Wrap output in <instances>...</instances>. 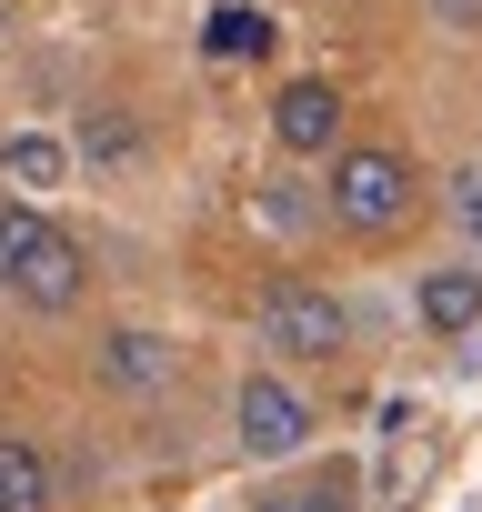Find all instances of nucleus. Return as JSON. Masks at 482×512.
<instances>
[{"label":"nucleus","instance_id":"f257e3e1","mask_svg":"<svg viewBox=\"0 0 482 512\" xmlns=\"http://www.w3.org/2000/svg\"><path fill=\"white\" fill-rule=\"evenodd\" d=\"M0 292H11L21 312H81V292H91V251H81L51 211L0 201Z\"/></svg>","mask_w":482,"mask_h":512},{"label":"nucleus","instance_id":"f03ea898","mask_svg":"<svg viewBox=\"0 0 482 512\" xmlns=\"http://www.w3.org/2000/svg\"><path fill=\"white\" fill-rule=\"evenodd\" d=\"M412 161L392 151V141H352L342 161H332V221L342 231H362V241H392L402 221H412Z\"/></svg>","mask_w":482,"mask_h":512},{"label":"nucleus","instance_id":"7ed1b4c3","mask_svg":"<svg viewBox=\"0 0 482 512\" xmlns=\"http://www.w3.org/2000/svg\"><path fill=\"white\" fill-rule=\"evenodd\" d=\"M252 322H262V352H282V362H332V352L352 342V312H342L322 282H302V272L262 282Z\"/></svg>","mask_w":482,"mask_h":512},{"label":"nucleus","instance_id":"20e7f679","mask_svg":"<svg viewBox=\"0 0 482 512\" xmlns=\"http://www.w3.org/2000/svg\"><path fill=\"white\" fill-rule=\"evenodd\" d=\"M231 422H241V452L252 462H282V452H302L312 442V402L282 382V372H252L231 392Z\"/></svg>","mask_w":482,"mask_h":512},{"label":"nucleus","instance_id":"39448f33","mask_svg":"<svg viewBox=\"0 0 482 512\" xmlns=\"http://www.w3.org/2000/svg\"><path fill=\"white\" fill-rule=\"evenodd\" d=\"M101 382L111 392H131V402H151V392H171V372H181V352L161 342V332H141V322H121V332H101Z\"/></svg>","mask_w":482,"mask_h":512},{"label":"nucleus","instance_id":"423d86ee","mask_svg":"<svg viewBox=\"0 0 482 512\" xmlns=\"http://www.w3.org/2000/svg\"><path fill=\"white\" fill-rule=\"evenodd\" d=\"M272 141H282L292 161L332 151V141H342V91H332V81H292V91L272 101Z\"/></svg>","mask_w":482,"mask_h":512},{"label":"nucleus","instance_id":"0eeeda50","mask_svg":"<svg viewBox=\"0 0 482 512\" xmlns=\"http://www.w3.org/2000/svg\"><path fill=\"white\" fill-rule=\"evenodd\" d=\"M412 312H422V332H472L482 322V262H442V272H422L412 282Z\"/></svg>","mask_w":482,"mask_h":512},{"label":"nucleus","instance_id":"6e6552de","mask_svg":"<svg viewBox=\"0 0 482 512\" xmlns=\"http://www.w3.org/2000/svg\"><path fill=\"white\" fill-rule=\"evenodd\" d=\"M0 181L41 211V201L71 181V141H51V131H0Z\"/></svg>","mask_w":482,"mask_h":512},{"label":"nucleus","instance_id":"1a4fd4ad","mask_svg":"<svg viewBox=\"0 0 482 512\" xmlns=\"http://www.w3.org/2000/svg\"><path fill=\"white\" fill-rule=\"evenodd\" d=\"M272 51H282V21L262 0H221L201 21V61H272Z\"/></svg>","mask_w":482,"mask_h":512},{"label":"nucleus","instance_id":"9d476101","mask_svg":"<svg viewBox=\"0 0 482 512\" xmlns=\"http://www.w3.org/2000/svg\"><path fill=\"white\" fill-rule=\"evenodd\" d=\"M0 512H61L51 452H41L31 432H0Z\"/></svg>","mask_w":482,"mask_h":512},{"label":"nucleus","instance_id":"9b49d317","mask_svg":"<svg viewBox=\"0 0 482 512\" xmlns=\"http://www.w3.org/2000/svg\"><path fill=\"white\" fill-rule=\"evenodd\" d=\"M292 512H362V472H352V462H322V472L292 492Z\"/></svg>","mask_w":482,"mask_h":512},{"label":"nucleus","instance_id":"f8f14e48","mask_svg":"<svg viewBox=\"0 0 482 512\" xmlns=\"http://www.w3.org/2000/svg\"><path fill=\"white\" fill-rule=\"evenodd\" d=\"M81 151H91V161H131V151H141V131H131V111H101V121L81 131Z\"/></svg>","mask_w":482,"mask_h":512},{"label":"nucleus","instance_id":"ddd939ff","mask_svg":"<svg viewBox=\"0 0 482 512\" xmlns=\"http://www.w3.org/2000/svg\"><path fill=\"white\" fill-rule=\"evenodd\" d=\"M452 221H462V241L482 251V171H462V181H452Z\"/></svg>","mask_w":482,"mask_h":512},{"label":"nucleus","instance_id":"4468645a","mask_svg":"<svg viewBox=\"0 0 482 512\" xmlns=\"http://www.w3.org/2000/svg\"><path fill=\"white\" fill-rule=\"evenodd\" d=\"M432 21L442 31H482V0H432Z\"/></svg>","mask_w":482,"mask_h":512},{"label":"nucleus","instance_id":"2eb2a0df","mask_svg":"<svg viewBox=\"0 0 482 512\" xmlns=\"http://www.w3.org/2000/svg\"><path fill=\"white\" fill-rule=\"evenodd\" d=\"M0 41H11V0H0Z\"/></svg>","mask_w":482,"mask_h":512},{"label":"nucleus","instance_id":"dca6fc26","mask_svg":"<svg viewBox=\"0 0 482 512\" xmlns=\"http://www.w3.org/2000/svg\"><path fill=\"white\" fill-rule=\"evenodd\" d=\"M252 512H292V502H252Z\"/></svg>","mask_w":482,"mask_h":512}]
</instances>
